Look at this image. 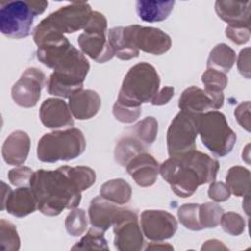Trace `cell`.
<instances>
[{"label": "cell", "mask_w": 251, "mask_h": 251, "mask_svg": "<svg viewBox=\"0 0 251 251\" xmlns=\"http://www.w3.org/2000/svg\"><path fill=\"white\" fill-rule=\"evenodd\" d=\"M219 169L217 160L195 149L164 161L159 174L177 196L187 198L200 185L214 181Z\"/></svg>", "instance_id": "1"}, {"label": "cell", "mask_w": 251, "mask_h": 251, "mask_svg": "<svg viewBox=\"0 0 251 251\" xmlns=\"http://www.w3.org/2000/svg\"><path fill=\"white\" fill-rule=\"evenodd\" d=\"M29 187L36 198L37 209L45 216H58L65 209L76 208L81 201L82 191L63 167L55 171L37 170Z\"/></svg>", "instance_id": "2"}, {"label": "cell", "mask_w": 251, "mask_h": 251, "mask_svg": "<svg viewBox=\"0 0 251 251\" xmlns=\"http://www.w3.org/2000/svg\"><path fill=\"white\" fill-rule=\"evenodd\" d=\"M52 69L54 72L47 80L48 93L70 98L75 92L82 89L90 65L85 56L72 45Z\"/></svg>", "instance_id": "3"}, {"label": "cell", "mask_w": 251, "mask_h": 251, "mask_svg": "<svg viewBox=\"0 0 251 251\" xmlns=\"http://www.w3.org/2000/svg\"><path fill=\"white\" fill-rule=\"evenodd\" d=\"M159 86L160 76L156 69L149 63H138L125 75L117 102L128 107H141V104L151 102Z\"/></svg>", "instance_id": "4"}, {"label": "cell", "mask_w": 251, "mask_h": 251, "mask_svg": "<svg viewBox=\"0 0 251 251\" xmlns=\"http://www.w3.org/2000/svg\"><path fill=\"white\" fill-rule=\"evenodd\" d=\"M86 147L82 131L75 127L44 134L37 143V158L44 163L71 161L80 156Z\"/></svg>", "instance_id": "5"}, {"label": "cell", "mask_w": 251, "mask_h": 251, "mask_svg": "<svg viewBox=\"0 0 251 251\" xmlns=\"http://www.w3.org/2000/svg\"><path fill=\"white\" fill-rule=\"evenodd\" d=\"M87 2L75 1L59 8L43 19L33 30L35 44L49 33H74L83 29L92 14Z\"/></svg>", "instance_id": "6"}, {"label": "cell", "mask_w": 251, "mask_h": 251, "mask_svg": "<svg viewBox=\"0 0 251 251\" xmlns=\"http://www.w3.org/2000/svg\"><path fill=\"white\" fill-rule=\"evenodd\" d=\"M198 134L203 145L216 157H224L231 152L236 134L229 127L226 116L212 110L197 115Z\"/></svg>", "instance_id": "7"}, {"label": "cell", "mask_w": 251, "mask_h": 251, "mask_svg": "<svg viewBox=\"0 0 251 251\" xmlns=\"http://www.w3.org/2000/svg\"><path fill=\"white\" fill-rule=\"evenodd\" d=\"M0 31L9 38H25L30 34L36 14L30 0L0 2Z\"/></svg>", "instance_id": "8"}, {"label": "cell", "mask_w": 251, "mask_h": 251, "mask_svg": "<svg viewBox=\"0 0 251 251\" xmlns=\"http://www.w3.org/2000/svg\"><path fill=\"white\" fill-rule=\"evenodd\" d=\"M107 19L97 11H93L90 19L78 35L77 43L81 51L97 63H106L115 55L106 38Z\"/></svg>", "instance_id": "9"}, {"label": "cell", "mask_w": 251, "mask_h": 251, "mask_svg": "<svg viewBox=\"0 0 251 251\" xmlns=\"http://www.w3.org/2000/svg\"><path fill=\"white\" fill-rule=\"evenodd\" d=\"M197 115L180 110L171 122L167 131V149L170 157L179 156L196 149Z\"/></svg>", "instance_id": "10"}, {"label": "cell", "mask_w": 251, "mask_h": 251, "mask_svg": "<svg viewBox=\"0 0 251 251\" xmlns=\"http://www.w3.org/2000/svg\"><path fill=\"white\" fill-rule=\"evenodd\" d=\"M137 218V213L128 208L119 207L101 195L94 197L88 208V220L92 227L105 232L110 226L125 220Z\"/></svg>", "instance_id": "11"}, {"label": "cell", "mask_w": 251, "mask_h": 251, "mask_svg": "<svg viewBox=\"0 0 251 251\" xmlns=\"http://www.w3.org/2000/svg\"><path fill=\"white\" fill-rule=\"evenodd\" d=\"M45 83L46 75L41 70L35 67L27 68L12 86L11 95L13 101L23 108L36 106Z\"/></svg>", "instance_id": "12"}, {"label": "cell", "mask_w": 251, "mask_h": 251, "mask_svg": "<svg viewBox=\"0 0 251 251\" xmlns=\"http://www.w3.org/2000/svg\"><path fill=\"white\" fill-rule=\"evenodd\" d=\"M143 235L152 241H163L173 237L177 229L176 218L164 210H144L140 216Z\"/></svg>", "instance_id": "13"}, {"label": "cell", "mask_w": 251, "mask_h": 251, "mask_svg": "<svg viewBox=\"0 0 251 251\" xmlns=\"http://www.w3.org/2000/svg\"><path fill=\"white\" fill-rule=\"evenodd\" d=\"M224 100L223 92L207 91L192 85L182 91L177 106L181 111L201 114L222 108Z\"/></svg>", "instance_id": "14"}, {"label": "cell", "mask_w": 251, "mask_h": 251, "mask_svg": "<svg viewBox=\"0 0 251 251\" xmlns=\"http://www.w3.org/2000/svg\"><path fill=\"white\" fill-rule=\"evenodd\" d=\"M133 41L135 46L148 54L163 55L172 46V39L169 34L157 27L141 26L132 25Z\"/></svg>", "instance_id": "15"}, {"label": "cell", "mask_w": 251, "mask_h": 251, "mask_svg": "<svg viewBox=\"0 0 251 251\" xmlns=\"http://www.w3.org/2000/svg\"><path fill=\"white\" fill-rule=\"evenodd\" d=\"M39 118L47 128H61L74 126L69 105L60 98H47L39 109Z\"/></svg>", "instance_id": "16"}, {"label": "cell", "mask_w": 251, "mask_h": 251, "mask_svg": "<svg viewBox=\"0 0 251 251\" xmlns=\"http://www.w3.org/2000/svg\"><path fill=\"white\" fill-rule=\"evenodd\" d=\"M126 168L139 186L148 187L156 182L160 165L151 154L145 151L132 158Z\"/></svg>", "instance_id": "17"}, {"label": "cell", "mask_w": 251, "mask_h": 251, "mask_svg": "<svg viewBox=\"0 0 251 251\" xmlns=\"http://www.w3.org/2000/svg\"><path fill=\"white\" fill-rule=\"evenodd\" d=\"M114 245L120 251H138L143 248V233L137 218L125 220L115 226Z\"/></svg>", "instance_id": "18"}, {"label": "cell", "mask_w": 251, "mask_h": 251, "mask_svg": "<svg viewBox=\"0 0 251 251\" xmlns=\"http://www.w3.org/2000/svg\"><path fill=\"white\" fill-rule=\"evenodd\" d=\"M250 1L218 0L215 11L219 18L231 26H250Z\"/></svg>", "instance_id": "19"}, {"label": "cell", "mask_w": 251, "mask_h": 251, "mask_svg": "<svg viewBox=\"0 0 251 251\" xmlns=\"http://www.w3.org/2000/svg\"><path fill=\"white\" fill-rule=\"evenodd\" d=\"M108 42L114 51V55L120 60L127 61L139 55V49L133 41L132 25L111 28L108 31Z\"/></svg>", "instance_id": "20"}, {"label": "cell", "mask_w": 251, "mask_h": 251, "mask_svg": "<svg viewBox=\"0 0 251 251\" xmlns=\"http://www.w3.org/2000/svg\"><path fill=\"white\" fill-rule=\"evenodd\" d=\"M69 108L74 118L88 120L96 116L101 107L99 94L92 89H80L69 98Z\"/></svg>", "instance_id": "21"}, {"label": "cell", "mask_w": 251, "mask_h": 251, "mask_svg": "<svg viewBox=\"0 0 251 251\" xmlns=\"http://www.w3.org/2000/svg\"><path fill=\"white\" fill-rule=\"evenodd\" d=\"M29 149V135L24 130H15L2 145V157L8 165L21 166L26 161Z\"/></svg>", "instance_id": "22"}, {"label": "cell", "mask_w": 251, "mask_h": 251, "mask_svg": "<svg viewBox=\"0 0 251 251\" xmlns=\"http://www.w3.org/2000/svg\"><path fill=\"white\" fill-rule=\"evenodd\" d=\"M37 209L36 198L29 186H21L12 190L1 210H6L10 215L17 218H24Z\"/></svg>", "instance_id": "23"}, {"label": "cell", "mask_w": 251, "mask_h": 251, "mask_svg": "<svg viewBox=\"0 0 251 251\" xmlns=\"http://www.w3.org/2000/svg\"><path fill=\"white\" fill-rule=\"evenodd\" d=\"M175 3V1L138 0L135 8L139 19L147 23H155L166 20L173 11Z\"/></svg>", "instance_id": "24"}, {"label": "cell", "mask_w": 251, "mask_h": 251, "mask_svg": "<svg viewBox=\"0 0 251 251\" xmlns=\"http://www.w3.org/2000/svg\"><path fill=\"white\" fill-rule=\"evenodd\" d=\"M147 146L135 135H126L119 139L116 144L114 157L118 164L126 167L136 155L145 152Z\"/></svg>", "instance_id": "25"}, {"label": "cell", "mask_w": 251, "mask_h": 251, "mask_svg": "<svg viewBox=\"0 0 251 251\" xmlns=\"http://www.w3.org/2000/svg\"><path fill=\"white\" fill-rule=\"evenodd\" d=\"M131 194V186L123 178L110 179L100 187V195L118 205H124L129 202Z\"/></svg>", "instance_id": "26"}, {"label": "cell", "mask_w": 251, "mask_h": 251, "mask_svg": "<svg viewBox=\"0 0 251 251\" xmlns=\"http://www.w3.org/2000/svg\"><path fill=\"white\" fill-rule=\"evenodd\" d=\"M234 50L226 43L217 44L210 52L207 60V69H214L226 74L235 63Z\"/></svg>", "instance_id": "27"}, {"label": "cell", "mask_w": 251, "mask_h": 251, "mask_svg": "<svg viewBox=\"0 0 251 251\" xmlns=\"http://www.w3.org/2000/svg\"><path fill=\"white\" fill-rule=\"evenodd\" d=\"M226 183L231 193L241 197L250 193V171L241 166L231 167L226 176Z\"/></svg>", "instance_id": "28"}, {"label": "cell", "mask_w": 251, "mask_h": 251, "mask_svg": "<svg viewBox=\"0 0 251 251\" xmlns=\"http://www.w3.org/2000/svg\"><path fill=\"white\" fill-rule=\"evenodd\" d=\"M63 169L68 174V176L75 182V184L81 191H84L91 187L96 180L95 171L89 167L63 166Z\"/></svg>", "instance_id": "29"}, {"label": "cell", "mask_w": 251, "mask_h": 251, "mask_svg": "<svg viewBox=\"0 0 251 251\" xmlns=\"http://www.w3.org/2000/svg\"><path fill=\"white\" fill-rule=\"evenodd\" d=\"M21 246L17 227L9 221H0V249L2 251H18Z\"/></svg>", "instance_id": "30"}, {"label": "cell", "mask_w": 251, "mask_h": 251, "mask_svg": "<svg viewBox=\"0 0 251 251\" xmlns=\"http://www.w3.org/2000/svg\"><path fill=\"white\" fill-rule=\"evenodd\" d=\"M223 208L215 202H207L199 205V223L203 228H214L221 221Z\"/></svg>", "instance_id": "31"}, {"label": "cell", "mask_w": 251, "mask_h": 251, "mask_svg": "<svg viewBox=\"0 0 251 251\" xmlns=\"http://www.w3.org/2000/svg\"><path fill=\"white\" fill-rule=\"evenodd\" d=\"M109 250L104 232L91 226L87 233L73 247L72 250Z\"/></svg>", "instance_id": "32"}, {"label": "cell", "mask_w": 251, "mask_h": 251, "mask_svg": "<svg viewBox=\"0 0 251 251\" xmlns=\"http://www.w3.org/2000/svg\"><path fill=\"white\" fill-rule=\"evenodd\" d=\"M133 132L134 135L148 147L157 137L158 122L152 116L146 117L133 126Z\"/></svg>", "instance_id": "33"}, {"label": "cell", "mask_w": 251, "mask_h": 251, "mask_svg": "<svg viewBox=\"0 0 251 251\" xmlns=\"http://www.w3.org/2000/svg\"><path fill=\"white\" fill-rule=\"evenodd\" d=\"M88 226V219L86 217V213L83 209H73L66 217L65 220V227L67 232L75 237H78L82 235Z\"/></svg>", "instance_id": "34"}, {"label": "cell", "mask_w": 251, "mask_h": 251, "mask_svg": "<svg viewBox=\"0 0 251 251\" xmlns=\"http://www.w3.org/2000/svg\"><path fill=\"white\" fill-rule=\"evenodd\" d=\"M199 205L197 203H186L177 210L178 221L187 229L193 231L202 229L199 223Z\"/></svg>", "instance_id": "35"}, {"label": "cell", "mask_w": 251, "mask_h": 251, "mask_svg": "<svg viewBox=\"0 0 251 251\" xmlns=\"http://www.w3.org/2000/svg\"><path fill=\"white\" fill-rule=\"evenodd\" d=\"M201 81L205 86V90L223 92L227 85V76L220 71L207 69L201 76Z\"/></svg>", "instance_id": "36"}, {"label": "cell", "mask_w": 251, "mask_h": 251, "mask_svg": "<svg viewBox=\"0 0 251 251\" xmlns=\"http://www.w3.org/2000/svg\"><path fill=\"white\" fill-rule=\"evenodd\" d=\"M220 224L226 233L233 236L240 235L245 229V221L243 217L235 212L223 213Z\"/></svg>", "instance_id": "37"}, {"label": "cell", "mask_w": 251, "mask_h": 251, "mask_svg": "<svg viewBox=\"0 0 251 251\" xmlns=\"http://www.w3.org/2000/svg\"><path fill=\"white\" fill-rule=\"evenodd\" d=\"M141 114V107H128L116 101L113 106V115L121 123L131 124L135 122Z\"/></svg>", "instance_id": "38"}, {"label": "cell", "mask_w": 251, "mask_h": 251, "mask_svg": "<svg viewBox=\"0 0 251 251\" xmlns=\"http://www.w3.org/2000/svg\"><path fill=\"white\" fill-rule=\"evenodd\" d=\"M33 173L34 172L28 167L18 166L9 171L8 178L9 181L15 186H29Z\"/></svg>", "instance_id": "39"}, {"label": "cell", "mask_w": 251, "mask_h": 251, "mask_svg": "<svg viewBox=\"0 0 251 251\" xmlns=\"http://www.w3.org/2000/svg\"><path fill=\"white\" fill-rule=\"evenodd\" d=\"M226 36L233 43L241 45L250 39V26H231L227 25L225 29Z\"/></svg>", "instance_id": "40"}, {"label": "cell", "mask_w": 251, "mask_h": 251, "mask_svg": "<svg viewBox=\"0 0 251 251\" xmlns=\"http://www.w3.org/2000/svg\"><path fill=\"white\" fill-rule=\"evenodd\" d=\"M230 190L226 183L222 181H212L208 188V196L215 202H224L230 197Z\"/></svg>", "instance_id": "41"}, {"label": "cell", "mask_w": 251, "mask_h": 251, "mask_svg": "<svg viewBox=\"0 0 251 251\" xmlns=\"http://www.w3.org/2000/svg\"><path fill=\"white\" fill-rule=\"evenodd\" d=\"M237 123L247 131H250V102L240 103L234 110Z\"/></svg>", "instance_id": "42"}, {"label": "cell", "mask_w": 251, "mask_h": 251, "mask_svg": "<svg viewBox=\"0 0 251 251\" xmlns=\"http://www.w3.org/2000/svg\"><path fill=\"white\" fill-rule=\"evenodd\" d=\"M237 69L241 75L250 78V48L246 47L239 53L237 59Z\"/></svg>", "instance_id": "43"}, {"label": "cell", "mask_w": 251, "mask_h": 251, "mask_svg": "<svg viewBox=\"0 0 251 251\" xmlns=\"http://www.w3.org/2000/svg\"><path fill=\"white\" fill-rule=\"evenodd\" d=\"M175 94V89L172 86H164L159 90L151 100V104L154 106H163L170 102Z\"/></svg>", "instance_id": "44"}, {"label": "cell", "mask_w": 251, "mask_h": 251, "mask_svg": "<svg viewBox=\"0 0 251 251\" xmlns=\"http://www.w3.org/2000/svg\"><path fill=\"white\" fill-rule=\"evenodd\" d=\"M219 250V249H224L226 250L227 248L223 244V242L217 240V239H211V240H207L201 247V250Z\"/></svg>", "instance_id": "45"}, {"label": "cell", "mask_w": 251, "mask_h": 251, "mask_svg": "<svg viewBox=\"0 0 251 251\" xmlns=\"http://www.w3.org/2000/svg\"><path fill=\"white\" fill-rule=\"evenodd\" d=\"M146 250H173L174 247L169 243H163L162 241L151 242L145 248Z\"/></svg>", "instance_id": "46"}]
</instances>
